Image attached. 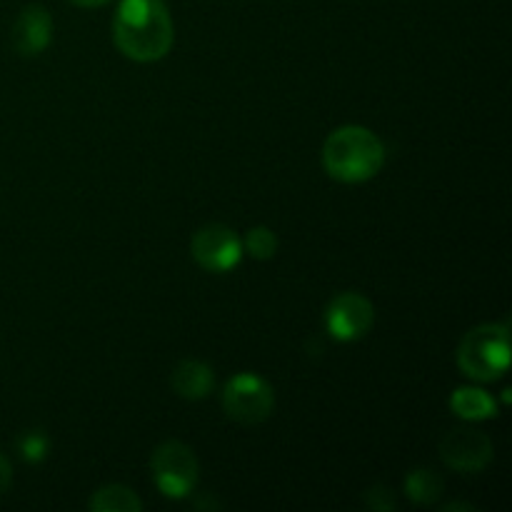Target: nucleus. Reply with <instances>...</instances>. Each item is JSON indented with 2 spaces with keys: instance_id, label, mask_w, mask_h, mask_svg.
I'll return each instance as SVG.
<instances>
[{
  "instance_id": "nucleus-1",
  "label": "nucleus",
  "mask_w": 512,
  "mask_h": 512,
  "mask_svg": "<svg viewBox=\"0 0 512 512\" xmlns=\"http://www.w3.org/2000/svg\"><path fill=\"white\" fill-rule=\"evenodd\" d=\"M113 40L125 58L155 63L170 53L175 25L163 0H120L113 20Z\"/></svg>"
},
{
  "instance_id": "nucleus-2",
  "label": "nucleus",
  "mask_w": 512,
  "mask_h": 512,
  "mask_svg": "<svg viewBox=\"0 0 512 512\" xmlns=\"http://www.w3.org/2000/svg\"><path fill=\"white\" fill-rule=\"evenodd\" d=\"M323 165L340 183H365L383 170L385 145L363 125H343L325 140Z\"/></svg>"
},
{
  "instance_id": "nucleus-3",
  "label": "nucleus",
  "mask_w": 512,
  "mask_h": 512,
  "mask_svg": "<svg viewBox=\"0 0 512 512\" xmlns=\"http://www.w3.org/2000/svg\"><path fill=\"white\" fill-rule=\"evenodd\" d=\"M458 365L475 383L503 378L510 365L508 323H483L468 330L458 348Z\"/></svg>"
},
{
  "instance_id": "nucleus-4",
  "label": "nucleus",
  "mask_w": 512,
  "mask_h": 512,
  "mask_svg": "<svg viewBox=\"0 0 512 512\" xmlns=\"http://www.w3.org/2000/svg\"><path fill=\"white\" fill-rule=\"evenodd\" d=\"M153 480L165 498L180 500L193 493L198 485V458L193 448H188L180 440H165L158 445L150 458Z\"/></svg>"
},
{
  "instance_id": "nucleus-5",
  "label": "nucleus",
  "mask_w": 512,
  "mask_h": 512,
  "mask_svg": "<svg viewBox=\"0 0 512 512\" xmlns=\"http://www.w3.org/2000/svg\"><path fill=\"white\" fill-rule=\"evenodd\" d=\"M223 408L230 420L240 425H258L270 418L275 408V393L260 375L240 373L228 380L223 393Z\"/></svg>"
},
{
  "instance_id": "nucleus-6",
  "label": "nucleus",
  "mask_w": 512,
  "mask_h": 512,
  "mask_svg": "<svg viewBox=\"0 0 512 512\" xmlns=\"http://www.w3.org/2000/svg\"><path fill=\"white\" fill-rule=\"evenodd\" d=\"M438 450L443 463L458 473H480L493 460V443L473 425H460L443 433Z\"/></svg>"
},
{
  "instance_id": "nucleus-7",
  "label": "nucleus",
  "mask_w": 512,
  "mask_h": 512,
  "mask_svg": "<svg viewBox=\"0 0 512 512\" xmlns=\"http://www.w3.org/2000/svg\"><path fill=\"white\" fill-rule=\"evenodd\" d=\"M195 263L208 273H228L243 258V240L223 223L203 225L190 243Z\"/></svg>"
},
{
  "instance_id": "nucleus-8",
  "label": "nucleus",
  "mask_w": 512,
  "mask_h": 512,
  "mask_svg": "<svg viewBox=\"0 0 512 512\" xmlns=\"http://www.w3.org/2000/svg\"><path fill=\"white\" fill-rule=\"evenodd\" d=\"M375 323V308L365 295L340 293L325 310V328L340 343H353L368 335Z\"/></svg>"
},
{
  "instance_id": "nucleus-9",
  "label": "nucleus",
  "mask_w": 512,
  "mask_h": 512,
  "mask_svg": "<svg viewBox=\"0 0 512 512\" xmlns=\"http://www.w3.org/2000/svg\"><path fill=\"white\" fill-rule=\"evenodd\" d=\"M10 38H13V48L25 58L40 55L53 38V18L43 5H28V8L20 10Z\"/></svg>"
},
{
  "instance_id": "nucleus-10",
  "label": "nucleus",
  "mask_w": 512,
  "mask_h": 512,
  "mask_svg": "<svg viewBox=\"0 0 512 512\" xmlns=\"http://www.w3.org/2000/svg\"><path fill=\"white\" fill-rule=\"evenodd\" d=\"M170 385L175 393L185 400H203L208 398L215 385L213 368L203 360H180L170 375Z\"/></svg>"
},
{
  "instance_id": "nucleus-11",
  "label": "nucleus",
  "mask_w": 512,
  "mask_h": 512,
  "mask_svg": "<svg viewBox=\"0 0 512 512\" xmlns=\"http://www.w3.org/2000/svg\"><path fill=\"white\" fill-rule=\"evenodd\" d=\"M450 408L458 418L468 420V423H480L498 415V403L493 395H488L480 388H458L450 398Z\"/></svg>"
},
{
  "instance_id": "nucleus-12",
  "label": "nucleus",
  "mask_w": 512,
  "mask_h": 512,
  "mask_svg": "<svg viewBox=\"0 0 512 512\" xmlns=\"http://www.w3.org/2000/svg\"><path fill=\"white\" fill-rule=\"evenodd\" d=\"M88 508L93 512H140L143 500L128 485H105L95 490L93 498L88 500Z\"/></svg>"
},
{
  "instance_id": "nucleus-13",
  "label": "nucleus",
  "mask_w": 512,
  "mask_h": 512,
  "mask_svg": "<svg viewBox=\"0 0 512 512\" xmlns=\"http://www.w3.org/2000/svg\"><path fill=\"white\" fill-rule=\"evenodd\" d=\"M405 495L418 505H433L443 495V478L428 468L410 470L405 478Z\"/></svg>"
},
{
  "instance_id": "nucleus-14",
  "label": "nucleus",
  "mask_w": 512,
  "mask_h": 512,
  "mask_svg": "<svg viewBox=\"0 0 512 512\" xmlns=\"http://www.w3.org/2000/svg\"><path fill=\"white\" fill-rule=\"evenodd\" d=\"M243 253H250L255 260H270L278 253V235L268 225H255L245 235Z\"/></svg>"
},
{
  "instance_id": "nucleus-15",
  "label": "nucleus",
  "mask_w": 512,
  "mask_h": 512,
  "mask_svg": "<svg viewBox=\"0 0 512 512\" xmlns=\"http://www.w3.org/2000/svg\"><path fill=\"white\" fill-rule=\"evenodd\" d=\"M48 445V435L40 433V430H25V433L18 435V453L28 463H40L48 455Z\"/></svg>"
},
{
  "instance_id": "nucleus-16",
  "label": "nucleus",
  "mask_w": 512,
  "mask_h": 512,
  "mask_svg": "<svg viewBox=\"0 0 512 512\" xmlns=\"http://www.w3.org/2000/svg\"><path fill=\"white\" fill-rule=\"evenodd\" d=\"M365 503H368V508H373L378 512H390L395 508L393 493H390L385 485H373V488L365 493Z\"/></svg>"
},
{
  "instance_id": "nucleus-17",
  "label": "nucleus",
  "mask_w": 512,
  "mask_h": 512,
  "mask_svg": "<svg viewBox=\"0 0 512 512\" xmlns=\"http://www.w3.org/2000/svg\"><path fill=\"white\" fill-rule=\"evenodd\" d=\"M13 483V468H10V460L0 453V495L10 488Z\"/></svg>"
},
{
  "instance_id": "nucleus-18",
  "label": "nucleus",
  "mask_w": 512,
  "mask_h": 512,
  "mask_svg": "<svg viewBox=\"0 0 512 512\" xmlns=\"http://www.w3.org/2000/svg\"><path fill=\"white\" fill-rule=\"evenodd\" d=\"M73 5H78V8H98V5L108 3V0H70Z\"/></svg>"
},
{
  "instance_id": "nucleus-19",
  "label": "nucleus",
  "mask_w": 512,
  "mask_h": 512,
  "mask_svg": "<svg viewBox=\"0 0 512 512\" xmlns=\"http://www.w3.org/2000/svg\"><path fill=\"white\" fill-rule=\"evenodd\" d=\"M448 510H468V512H473V505H460V503L443 505V512H448Z\"/></svg>"
}]
</instances>
